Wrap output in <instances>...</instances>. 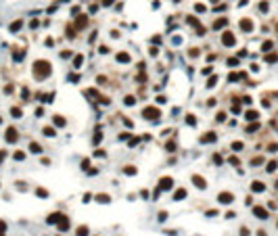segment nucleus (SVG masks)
Listing matches in <instances>:
<instances>
[{"mask_svg":"<svg viewBox=\"0 0 278 236\" xmlns=\"http://www.w3.org/2000/svg\"><path fill=\"white\" fill-rule=\"evenodd\" d=\"M86 234H88V228H86V226L78 228V236H86Z\"/></svg>","mask_w":278,"mask_h":236,"instance_id":"f8f14e48","label":"nucleus"},{"mask_svg":"<svg viewBox=\"0 0 278 236\" xmlns=\"http://www.w3.org/2000/svg\"><path fill=\"white\" fill-rule=\"evenodd\" d=\"M253 213H255L257 217H261V220H266V217H268V211H266L264 207H255V209H253Z\"/></svg>","mask_w":278,"mask_h":236,"instance_id":"7ed1b4c3","label":"nucleus"},{"mask_svg":"<svg viewBox=\"0 0 278 236\" xmlns=\"http://www.w3.org/2000/svg\"><path fill=\"white\" fill-rule=\"evenodd\" d=\"M184 194H186L184 190H178V192H176V199H184Z\"/></svg>","mask_w":278,"mask_h":236,"instance_id":"aec40b11","label":"nucleus"},{"mask_svg":"<svg viewBox=\"0 0 278 236\" xmlns=\"http://www.w3.org/2000/svg\"><path fill=\"white\" fill-rule=\"evenodd\" d=\"M224 25H226V19H220V21H216V23H213V27H216V29H220V27H224Z\"/></svg>","mask_w":278,"mask_h":236,"instance_id":"9b49d317","label":"nucleus"},{"mask_svg":"<svg viewBox=\"0 0 278 236\" xmlns=\"http://www.w3.org/2000/svg\"><path fill=\"white\" fill-rule=\"evenodd\" d=\"M266 59H268V61H270V63H274V61H276V59H278V55H268V57H266Z\"/></svg>","mask_w":278,"mask_h":236,"instance_id":"6ab92c4d","label":"nucleus"},{"mask_svg":"<svg viewBox=\"0 0 278 236\" xmlns=\"http://www.w3.org/2000/svg\"><path fill=\"white\" fill-rule=\"evenodd\" d=\"M193 182H195L199 188H205V180H203V178H199V176H193Z\"/></svg>","mask_w":278,"mask_h":236,"instance_id":"1a4fd4ad","label":"nucleus"},{"mask_svg":"<svg viewBox=\"0 0 278 236\" xmlns=\"http://www.w3.org/2000/svg\"><path fill=\"white\" fill-rule=\"evenodd\" d=\"M6 140H9V142L17 140V130H15V128H9V130H6Z\"/></svg>","mask_w":278,"mask_h":236,"instance_id":"39448f33","label":"nucleus"},{"mask_svg":"<svg viewBox=\"0 0 278 236\" xmlns=\"http://www.w3.org/2000/svg\"><path fill=\"white\" fill-rule=\"evenodd\" d=\"M126 105H134V96H126Z\"/></svg>","mask_w":278,"mask_h":236,"instance_id":"412c9836","label":"nucleus"},{"mask_svg":"<svg viewBox=\"0 0 278 236\" xmlns=\"http://www.w3.org/2000/svg\"><path fill=\"white\" fill-rule=\"evenodd\" d=\"M36 69H38V71H36V77H44L46 73H50V63H46V61H38L36 63Z\"/></svg>","mask_w":278,"mask_h":236,"instance_id":"f257e3e1","label":"nucleus"},{"mask_svg":"<svg viewBox=\"0 0 278 236\" xmlns=\"http://www.w3.org/2000/svg\"><path fill=\"white\" fill-rule=\"evenodd\" d=\"M144 117H159V111H157V109H149V107H147V109H144Z\"/></svg>","mask_w":278,"mask_h":236,"instance_id":"0eeeda50","label":"nucleus"},{"mask_svg":"<svg viewBox=\"0 0 278 236\" xmlns=\"http://www.w3.org/2000/svg\"><path fill=\"white\" fill-rule=\"evenodd\" d=\"M0 236H2V234H0Z\"/></svg>","mask_w":278,"mask_h":236,"instance_id":"b1692460","label":"nucleus"},{"mask_svg":"<svg viewBox=\"0 0 278 236\" xmlns=\"http://www.w3.org/2000/svg\"><path fill=\"white\" fill-rule=\"evenodd\" d=\"M44 134H46V136H55V130H52V128H44Z\"/></svg>","mask_w":278,"mask_h":236,"instance_id":"a211bd4d","label":"nucleus"},{"mask_svg":"<svg viewBox=\"0 0 278 236\" xmlns=\"http://www.w3.org/2000/svg\"><path fill=\"white\" fill-rule=\"evenodd\" d=\"M59 228H61V230H67V228H69V222H67V217H65V222H61V224H59Z\"/></svg>","mask_w":278,"mask_h":236,"instance_id":"dca6fc26","label":"nucleus"},{"mask_svg":"<svg viewBox=\"0 0 278 236\" xmlns=\"http://www.w3.org/2000/svg\"><path fill=\"white\" fill-rule=\"evenodd\" d=\"M253 190H255V192H261V190H264V184H261V182H253Z\"/></svg>","mask_w":278,"mask_h":236,"instance_id":"9d476101","label":"nucleus"},{"mask_svg":"<svg viewBox=\"0 0 278 236\" xmlns=\"http://www.w3.org/2000/svg\"><path fill=\"white\" fill-rule=\"evenodd\" d=\"M29 148H32V151H36V153H40V146H38V144H29Z\"/></svg>","mask_w":278,"mask_h":236,"instance_id":"5701e85b","label":"nucleus"},{"mask_svg":"<svg viewBox=\"0 0 278 236\" xmlns=\"http://www.w3.org/2000/svg\"><path fill=\"white\" fill-rule=\"evenodd\" d=\"M222 42H224L226 46H232V44H234V36H232V34H224Z\"/></svg>","mask_w":278,"mask_h":236,"instance_id":"423d86ee","label":"nucleus"},{"mask_svg":"<svg viewBox=\"0 0 278 236\" xmlns=\"http://www.w3.org/2000/svg\"><path fill=\"white\" fill-rule=\"evenodd\" d=\"M159 188H163V190H170L172 188V178H163L159 182Z\"/></svg>","mask_w":278,"mask_h":236,"instance_id":"20e7f679","label":"nucleus"},{"mask_svg":"<svg viewBox=\"0 0 278 236\" xmlns=\"http://www.w3.org/2000/svg\"><path fill=\"white\" fill-rule=\"evenodd\" d=\"M232 201H234V194H230V192H222L220 194V203H226L228 205V203H232Z\"/></svg>","mask_w":278,"mask_h":236,"instance_id":"f03ea898","label":"nucleus"},{"mask_svg":"<svg viewBox=\"0 0 278 236\" xmlns=\"http://www.w3.org/2000/svg\"><path fill=\"white\" fill-rule=\"evenodd\" d=\"M247 119H251V121H253V119H257V113H253V111H249V113H247Z\"/></svg>","mask_w":278,"mask_h":236,"instance_id":"ddd939ff","label":"nucleus"},{"mask_svg":"<svg viewBox=\"0 0 278 236\" xmlns=\"http://www.w3.org/2000/svg\"><path fill=\"white\" fill-rule=\"evenodd\" d=\"M117 61H121V63H126V61H130V57H128V55H117Z\"/></svg>","mask_w":278,"mask_h":236,"instance_id":"2eb2a0df","label":"nucleus"},{"mask_svg":"<svg viewBox=\"0 0 278 236\" xmlns=\"http://www.w3.org/2000/svg\"><path fill=\"white\" fill-rule=\"evenodd\" d=\"M86 23H88V21H86V17H80V21H78V25H80V27H86Z\"/></svg>","mask_w":278,"mask_h":236,"instance_id":"f3484780","label":"nucleus"},{"mask_svg":"<svg viewBox=\"0 0 278 236\" xmlns=\"http://www.w3.org/2000/svg\"><path fill=\"white\" fill-rule=\"evenodd\" d=\"M216 136L213 134H205V138H203V142H211V140H213Z\"/></svg>","mask_w":278,"mask_h":236,"instance_id":"4468645a","label":"nucleus"},{"mask_svg":"<svg viewBox=\"0 0 278 236\" xmlns=\"http://www.w3.org/2000/svg\"><path fill=\"white\" fill-rule=\"evenodd\" d=\"M276 169V163H268V171H274Z\"/></svg>","mask_w":278,"mask_h":236,"instance_id":"4be33fe9","label":"nucleus"},{"mask_svg":"<svg viewBox=\"0 0 278 236\" xmlns=\"http://www.w3.org/2000/svg\"><path fill=\"white\" fill-rule=\"evenodd\" d=\"M241 27H243L245 32H251V29H253V23H251L249 19H243V23H241Z\"/></svg>","mask_w":278,"mask_h":236,"instance_id":"6e6552de","label":"nucleus"}]
</instances>
